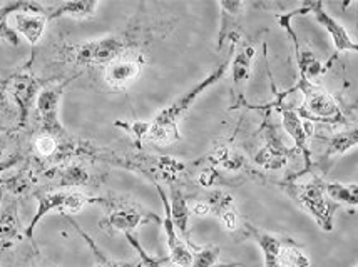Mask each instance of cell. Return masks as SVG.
Masks as SVG:
<instances>
[{
  "mask_svg": "<svg viewBox=\"0 0 358 267\" xmlns=\"http://www.w3.org/2000/svg\"><path fill=\"white\" fill-rule=\"evenodd\" d=\"M3 105V92H2V89H0V107H2Z\"/></svg>",
  "mask_w": 358,
  "mask_h": 267,
  "instance_id": "obj_37",
  "label": "cell"
},
{
  "mask_svg": "<svg viewBox=\"0 0 358 267\" xmlns=\"http://www.w3.org/2000/svg\"><path fill=\"white\" fill-rule=\"evenodd\" d=\"M39 206L37 213L34 215L29 227L25 229V236L32 239L34 229L44 219L50 211L57 209L61 214H78L91 202H96V197H89L86 194L78 192V190H55V192H44L37 196Z\"/></svg>",
  "mask_w": 358,
  "mask_h": 267,
  "instance_id": "obj_5",
  "label": "cell"
},
{
  "mask_svg": "<svg viewBox=\"0 0 358 267\" xmlns=\"http://www.w3.org/2000/svg\"><path fill=\"white\" fill-rule=\"evenodd\" d=\"M37 89H39V84L32 75L20 74L12 80V96H14L17 107H19L20 124H25V121H27L29 110H31L34 99L37 96Z\"/></svg>",
  "mask_w": 358,
  "mask_h": 267,
  "instance_id": "obj_15",
  "label": "cell"
},
{
  "mask_svg": "<svg viewBox=\"0 0 358 267\" xmlns=\"http://www.w3.org/2000/svg\"><path fill=\"white\" fill-rule=\"evenodd\" d=\"M218 245H206V247L196 249L193 252V266L191 267H215L220 259Z\"/></svg>",
  "mask_w": 358,
  "mask_h": 267,
  "instance_id": "obj_27",
  "label": "cell"
},
{
  "mask_svg": "<svg viewBox=\"0 0 358 267\" xmlns=\"http://www.w3.org/2000/svg\"><path fill=\"white\" fill-rule=\"evenodd\" d=\"M126 239L129 241V244H131V245H133L134 251L139 254L141 261H143V264H144V266H146V267H164L163 264H161L159 261H156L155 257H151L146 251H144L143 245L139 244V241L136 239L134 234H127V236H126ZM215 267H238V264H218V266H215Z\"/></svg>",
  "mask_w": 358,
  "mask_h": 267,
  "instance_id": "obj_30",
  "label": "cell"
},
{
  "mask_svg": "<svg viewBox=\"0 0 358 267\" xmlns=\"http://www.w3.org/2000/svg\"><path fill=\"white\" fill-rule=\"evenodd\" d=\"M280 112H281V121H283V127L287 130L289 137L293 139L295 142L296 151L300 154H303L306 169L308 171L310 165H312V155H310V149H308V139L312 135V125L306 124L305 119L298 114V110L289 109L287 105L278 104Z\"/></svg>",
  "mask_w": 358,
  "mask_h": 267,
  "instance_id": "obj_10",
  "label": "cell"
},
{
  "mask_svg": "<svg viewBox=\"0 0 358 267\" xmlns=\"http://www.w3.org/2000/svg\"><path fill=\"white\" fill-rule=\"evenodd\" d=\"M325 192L335 204L358 207V184H342V182H328Z\"/></svg>",
  "mask_w": 358,
  "mask_h": 267,
  "instance_id": "obj_23",
  "label": "cell"
},
{
  "mask_svg": "<svg viewBox=\"0 0 358 267\" xmlns=\"http://www.w3.org/2000/svg\"><path fill=\"white\" fill-rule=\"evenodd\" d=\"M182 171H185V164H182L179 159H173V158L157 159V172H159V176L163 177L164 181L173 182Z\"/></svg>",
  "mask_w": 358,
  "mask_h": 267,
  "instance_id": "obj_28",
  "label": "cell"
},
{
  "mask_svg": "<svg viewBox=\"0 0 358 267\" xmlns=\"http://www.w3.org/2000/svg\"><path fill=\"white\" fill-rule=\"evenodd\" d=\"M280 262L283 267H310V257L293 241H285L283 243L280 252Z\"/></svg>",
  "mask_w": 358,
  "mask_h": 267,
  "instance_id": "obj_25",
  "label": "cell"
},
{
  "mask_svg": "<svg viewBox=\"0 0 358 267\" xmlns=\"http://www.w3.org/2000/svg\"><path fill=\"white\" fill-rule=\"evenodd\" d=\"M289 160V152L276 137H268L265 146L255 155V162L265 171H280Z\"/></svg>",
  "mask_w": 358,
  "mask_h": 267,
  "instance_id": "obj_16",
  "label": "cell"
},
{
  "mask_svg": "<svg viewBox=\"0 0 358 267\" xmlns=\"http://www.w3.org/2000/svg\"><path fill=\"white\" fill-rule=\"evenodd\" d=\"M169 211H171V219L174 222L176 231L185 237L186 244L189 241V218L191 209L187 206V201L179 188H171V194H169Z\"/></svg>",
  "mask_w": 358,
  "mask_h": 267,
  "instance_id": "obj_18",
  "label": "cell"
},
{
  "mask_svg": "<svg viewBox=\"0 0 358 267\" xmlns=\"http://www.w3.org/2000/svg\"><path fill=\"white\" fill-rule=\"evenodd\" d=\"M157 192H159L161 201L164 206V219H163V227L166 234V243H168L169 249V261L178 267H191L193 266V251L189 249L185 241L179 237V232L174 227V222L171 219V211H169V199L166 196V192L161 185H156Z\"/></svg>",
  "mask_w": 358,
  "mask_h": 267,
  "instance_id": "obj_8",
  "label": "cell"
},
{
  "mask_svg": "<svg viewBox=\"0 0 358 267\" xmlns=\"http://www.w3.org/2000/svg\"><path fill=\"white\" fill-rule=\"evenodd\" d=\"M216 182H218V172L215 171V167H208L206 171H203L201 176H199V184H201L203 188H213Z\"/></svg>",
  "mask_w": 358,
  "mask_h": 267,
  "instance_id": "obj_34",
  "label": "cell"
},
{
  "mask_svg": "<svg viewBox=\"0 0 358 267\" xmlns=\"http://www.w3.org/2000/svg\"><path fill=\"white\" fill-rule=\"evenodd\" d=\"M243 8H245V3L240 2V0H223V2H220L221 27L218 33V49L223 47L226 40L240 39L238 19L243 14Z\"/></svg>",
  "mask_w": 358,
  "mask_h": 267,
  "instance_id": "obj_14",
  "label": "cell"
},
{
  "mask_svg": "<svg viewBox=\"0 0 358 267\" xmlns=\"http://www.w3.org/2000/svg\"><path fill=\"white\" fill-rule=\"evenodd\" d=\"M12 17L15 32H19L31 45H36L44 37L49 20L47 12H15Z\"/></svg>",
  "mask_w": 358,
  "mask_h": 267,
  "instance_id": "obj_13",
  "label": "cell"
},
{
  "mask_svg": "<svg viewBox=\"0 0 358 267\" xmlns=\"http://www.w3.org/2000/svg\"><path fill=\"white\" fill-rule=\"evenodd\" d=\"M3 184H6L7 190H10V192L15 194V196H20V194L27 192V190L31 189V179H29L27 174L24 172L14 174V176L6 179Z\"/></svg>",
  "mask_w": 358,
  "mask_h": 267,
  "instance_id": "obj_31",
  "label": "cell"
},
{
  "mask_svg": "<svg viewBox=\"0 0 358 267\" xmlns=\"http://www.w3.org/2000/svg\"><path fill=\"white\" fill-rule=\"evenodd\" d=\"M99 2L96 0H74V2H62L52 7L49 19L57 17H69L74 20H87L96 15Z\"/></svg>",
  "mask_w": 358,
  "mask_h": 267,
  "instance_id": "obj_20",
  "label": "cell"
},
{
  "mask_svg": "<svg viewBox=\"0 0 358 267\" xmlns=\"http://www.w3.org/2000/svg\"><path fill=\"white\" fill-rule=\"evenodd\" d=\"M306 6L310 8V14L315 15L317 22L322 25L328 36H330L336 52H358V42L352 39V36L347 32V29H345L335 17L328 14L322 2H308Z\"/></svg>",
  "mask_w": 358,
  "mask_h": 267,
  "instance_id": "obj_9",
  "label": "cell"
},
{
  "mask_svg": "<svg viewBox=\"0 0 358 267\" xmlns=\"http://www.w3.org/2000/svg\"><path fill=\"white\" fill-rule=\"evenodd\" d=\"M116 125L126 129L138 142L143 141V139H146L149 135V129H151V122H144V121H134V122H129V124H126V122H116Z\"/></svg>",
  "mask_w": 358,
  "mask_h": 267,
  "instance_id": "obj_32",
  "label": "cell"
},
{
  "mask_svg": "<svg viewBox=\"0 0 358 267\" xmlns=\"http://www.w3.org/2000/svg\"><path fill=\"white\" fill-rule=\"evenodd\" d=\"M89 179H91V174H89L83 165L74 164L66 167L61 174V179H59V185L67 189H76L80 185H87Z\"/></svg>",
  "mask_w": 358,
  "mask_h": 267,
  "instance_id": "obj_26",
  "label": "cell"
},
{
  "mask_svg": "<svg viewBox=\"0 0 358 267\" xmlns=\"http://www.w3.org/2000/svg\"><path fill=\"white\" fill-rule=\"evenodd\" d=\"M15 164V159H8V160H0V174H2L3 171H7L10 165Z\"/></svg>",
  "mask_w": 358,
  "mask_h": 267,
  "instance_id": "obj_36",
  "label": "cell"
},
{
  "mask_svg": "<svg viewBox=\"0 0 358 267\" xmlns=\"http://www.w3.org/2000/svg\"><path fill=\"white\" fill-rule=\"evenodd\" d=\"M281 189L296 202L305 213L312 215L320 229L325 232L334 231L335 206L325 192V184L318 177L306 182H285Z\"/></svg>",
  "mask_w": 358,
  "mask_h": 267,
  "instance_id": "obj_2",
  "label": "cell"
},
{
  "mask_svg": "<svg viewBox=\"0 0 358 267\" xmlns=\"http://www.w3.org/2000/svg\"><path fill=\"white\" fill-rule=\"evenodd\" d=\"M357 267H358V264H357Z\"/></svg>",
  "mask_w": 358,
  "mask_h": 267,
  "instance_id": "obj_40",
  "label": "cell"
},
{
  "mask_svg": "<svg viewBox=\"0 0 358 267\" xmlns=\"http://www.w3.org/2000/svg\"><path fill=\"white\" fill-rule=\"evenodd\" d=\"M34 147H36L37 154H39L41 158H50V155H54L55 152H57L59 144L57 139H55L52 134H42L36 139Z\"/></svg>",
  "mask_w": 358,
  "mask_h": 267,
  "instance_id": "obj_29",
  "label": "cell"
},
{
  "mask_svg": "<svg viewBox=\"0 0 358 267\" xmlns=\"http://www.w3.org/2000/svg\"><path fill=\"white\" fill-rule=\"evenodd\" d=\"M110 211L104 219L101 220L99 226L104 231L109 232H122V234H134L136 229L141 224L148 222H161V219L156 214L148 213V211L141 209L138 204H131V202L114 201L109 202Z\"/></svg>",
  "mask_w": 358,
  "mask_h": 267,
  "instance_id": "obj_6",
  "label": "cell"
},
{
  "mask_svg": "<svg viewBox=\"0 0 358 267\" xmlns=\"http://www.w3.org/2000/svg\"><path fill=\"white\" fill-rule=\"evenodd\" d=\"M34 267H55V266H50V264H37V266H34Z\"/></svg>",
  "mask_w": 358,
  "mask_h": 267,
  "instance_id": "obj_38",
  "label": "cell"
},
{
  "mask_svg": "<svg viewBox=\"0 0 358 267\" xmlns=\"http://www.w3.org/2000/svg\"><path fill=\"white\" fill-rule=\"evenodd\" d=\"M0 152H2V141H0Z\"/></svg>",
  "mask_w": 358,
  "mask_h": 267,
  "instance_id": "obj_39",
  "label": "cell"
},
{
  "mask_svg": "<svg viewBox=\"0 0 358 267\" xmlns=\"http://www.w3.org/2000/svg\"><path fill=\"white\" fill-rule=\"evenodd\" d=\"M129 40L124 36H106L72 45L69 55L78 66H108L126 54Z\"/></svg>",
  "mask_w": 358,
  "mask_h": 267,
  "instance_id": "obj_4",
  "label": "cell"
},
{
  "mask_svg": "<svg viewBox=\"0 0 358 267\" xmlns=\"http://www.w3.org/2000/svg\"><path fill=\"white\" fill-rule=\"evenodd\" d=\"M143 57L139 55L124 54L121 57L114 59L109 62L104 69V80L106 84L114 91H124L139 79L141 72H143Z\"/></svg>",
  "mask_w": 358,
  "mask_h": 267,
  "instance_id": "obj_7",
  "label": "cell"
},
{
  "mask_svg": "<svg viewBox=\"0 0 358 267\" xmlns=\"http://www.w3.org/2000/svg\"><path fill=\"white\" fill-rule=\"evenodd\" d=\"M20 219L17 204L3 206L0 209V247H8L19 237Z\"/></svg>",
  "mask_w": 358,
  "mask_h": 267,
  "instance_id": "obj_21",
  "label": "cell"
},
{
  "mask_svg": "<svg viewBox=\"0 0 358 267\" xmlns=\"http://www.w3.org/2000/svg\"><path fill=\"white\" fill-rule=\"evenodd\" d=\"M257 50L253 45L245 44L236 50V54L231 57V63H229V69H231V77L233 84L236 87L245 86L251 77V69H253V61Z\"/></svg>",
  "mask_w": 358,
  "mask_h": 267,
  "instance_id": "obj_19",
  "label": "cell"
},
{
  "mask_svg": "<svg viewBox=\"0 0 358 267\" xmlns=\"http://www.w3.org/2000/svg\"><path fill=\"white\" fill-rule=\"evenodd\" d=\"M211 159H213V164L220 165V167H223L224 171H229V172L241 171V169L246 165L245 155H243L241 152L234 151L228 146L218 147V149L215 151V154H213Z\"/></svg>",
  "mask_w": 358,
  "mask_h": 267,
  "instance_id": "obj_24",
  "label": "cell"
},
{
  "mask_svg": "<svg viewBox=\"0 0 358 267\" xmlns=\"http://www.w3.org/2000/svg\"><path fill=\"white\" fill-rule=\"evenodd\" d=\"M296 89L303 92L305 96L303 105H301V110L298 112L300 116H303V119L330 122V124H345L347 122L335 97L322 86H317L312 80L298 75L296 86L293 87V91H296Z\"/></svg>",
  "mask_w": 358,
  "mask_h": 267,
  "instance_id": "obj_3",
  "label": "cell"
},
{
  "mask_svg": "<svg viewBox=\"0 0 358 267\" xmlns=\"http://www.w3.org/2000/svg\"><path fill=\"white\" fill-rule=\"evenodd\" d=\"M246 232H248V236L253 237L255 243L262 249L263 257H265V267H283L280 262V252L285 241H281L275 234H270V232L259 231V229L250 226V224H246Z\"/></svg>",
  "mask_w": 358,
  "mask_h": 267,
  "instance_id": "obj_17",
  "label": "cell"
},
{
  "mask_svg": "<svg viewBox=\"0 0 358 267\" xmlns=\"http://www.w3.org/2000/svg\"><path fill=\"white\" fill-rule=\"evenodd\" d=\"M62 86H50L42 89L37 94L36 107L39 110V116L42 121L44 129L49 130L47 134H52L61 130V122H59V107H61V99H62Z\"/></svg>",
  "mask_w": 358,
  "mask_h": 267,
  "instance_id": "obj_11",
  "label": "cell"
},
{
  "mask_svg": "<svg viewBox=\"0 0 358 267\" xmlns=\"http://www.w3.org/2000/svg\"><path fill=\"white\" fill-rule=\"evenodd\" d=\"M358 146V125L348 127V129L342 130V132L335 134L334 137L328 141L325 159L336 158V155L347 154L348 151Z\"/></svg>",
  "mask_w": 358,
  "mask_h": 267,
  "instance_id": "obj_22",
  "label": "cell"
},
{
  "mask_svg": "<svg viewBox=\"0 0 358 267\" xmlns=\"http://www.w3.org/2000/svg\"><path fill=\"white\" fill-rule=\"evenodd\" d=\"M204 202L210 207V214L220 219V222L223 224L226 231H236L238 226H240V215H238L236 204H234L231 194L226 192V190L215 189L208 194Z\"/></svg>",
  "mask_w": 358,
  "mask_h": 267,
  "instance_id": "obj_12",
  "label": "cell"
},
{
  "mask_svg": "<svg viewBox=\"0 0 358 267\" xmlns=\"http://www.w3.org/2000/svg\"><path fill=\"white\" fill-rule=\"evenodd\" d=\"M191 214L208 215V214H210V207H208V204L204 201H199L193 206V209H191Z\"/></svg>",
  "mask_w": 358,
  "mask_h": 267,
  "instance_id": "obj_35",
  "label": "cell"
},
{
  "mask_svg": "<svg viewBox=\"0 0 358 267\" xmlns=\"http://www.w3.org/2000/svg\"><path fill=\"white\" fill-rule=\"evenodd\" d=\"M79 232H80V234H83L84 237H86L87 244H89V245H91V247H92V251H94V252H96L97 262H96V266H94V267H126L124 264H119V262H114V261H110V259H109V257H108V256H106V254H104V252H101V251H99V249H97V247H96V245H94V244H92V241H91V239H89V237H87L86 234H84V232H83V231H80V229H79Z\"/></svg>",
  "mask_w": 358,
  "mask_h": 267,
  "instance_id": "obj_33",
  "label": "cell"
},
{
  "mask_svg": "<svg viewBox=\"0 0 358 267\" xmlns=\"http://www.w3.org/2000/svg\"><path fill=\"white\" fill-rule=\"evenodd\" d=\"M238 40H231V47H229V55L224 59L223 62L216 67L215 70L208 75L206 79H203L201 82L196 84V86L187 91L186 94H182L179 99L174 100L173 104H169L168 107L157 112V116L151 121V129H149L148 139L151 142L157 144V146H169V144L178 142L181 139L179 135V122L186 116L187 110L191 109L198 97L203 94L204 91L218 84L221 79L224 77L226 72L229 70V63H231V55L234 54V47H236Z\"/></svg>",
  "mask_w": 358,
  "mask_h": 267,
  "instance_id": "obj_1",
  "label": "cell"
}]
</instances>
